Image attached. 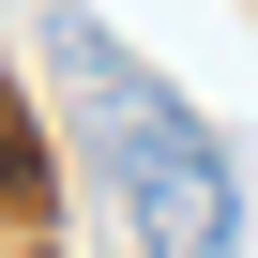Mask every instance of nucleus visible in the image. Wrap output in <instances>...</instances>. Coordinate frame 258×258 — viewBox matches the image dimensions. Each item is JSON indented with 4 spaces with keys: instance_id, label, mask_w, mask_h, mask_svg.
I'll list each match as a JSON object with an SVG mask.
<instances>
[{
    "instance_id": "nucleus-1",
    "label": "nucleus",
    "mask_w": 258,
    "mask_h": 258,
    "mask_svg": "<svg viewBox=\"0 0 258 258\" xmlns=\"http://www.w3.org/2000/svg\"><path fill=\"white\" fill-rule=\"evenodd\" d=\"M46 46H61L76 137H91V167L121 182L137 243H152V258H243V167H228V137H213V121H198L152 61H121L91 16H61Z\"/></svg>"
}]
</instances>
